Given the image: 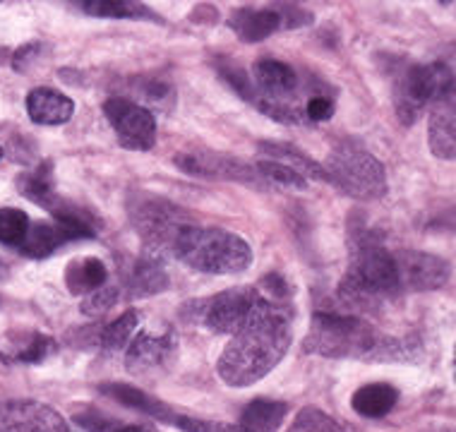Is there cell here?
Listing matches in <instances>:
<instances>
[{
	"label": "cell",
	"instance_id": "obj_1",
	"mask_svg": "<svg viewBox=\"0 0 456 432\" xmlns=\"http://www.w3.org/2000/svg\"><path fill=\"white\" fill-rule=\"evenodd\" d=\"M293 341L291 317L281 303L269 300L260 313L233 334L219 358V378L228 387H248L267 378L283 361Z\"/></svg>",
	"mask_w": 456,
	"mask_h": 432
},
{
	"label": "cell",
	"instance_id": "obj_2",
	"mask_svg": "<svg viewBox=\"0 0 456 432\" xmlns=\"http://www.w3.org/2000/svg\"><path fill=\"white\" fill-rule=\"evenodd\" d=\"M399 291L394 252L387 250L365 228L351 231V259L338 283L341 303L348 307H372Z\"/></svg>",
	"mask_w": 456,
	"mask_h": 432
},
{
	"label": "cell",
	"instance_id": "obj_3",
	"mask_svg": "<svg viewBox=\"0 0 456 432\" xmlns=\"http://www.w3.org/2000/svg\"><path fill=\"white\" fill-rule=\"evenodd\" d=\"M387 338L389 337L379 334L358 314L322 310L313 314L303 348L305 354L322 355V358L382 361Z\"/></svg>",
	"mask_w": 456,
	"mask_h": 432
},
{
	"label": "cell",
	"instance_id": "obj_4",
	"mask_svg": "<svg viewBox=\"0 0 456 432\" xmlns=\"http://www.w3.org/2000/svg\"><path fill=\"white\" fill-rule=\"evenodd\" d=\"M171 255L205 274H240L252 265V248L224 228L185 226L175 238Z\"/></svg>",
	"mask_w": 456,
	"mask_h": 432
},
{
	"label": "cell",
	"instance_id": "obj_5",
	"mask_svg": "<svg viewBox=\"0 0 456 432\" xmlns=\"http://www.w3.org/2000/svg\"><path fill=\"white\" fill-rule=\"evenodd\" d=\"M327 181L355 200H379L387 195L385 166L361 142L341 140L331 147L324 164Z\"/></svg>",
	"mask_w": 456,
	"mask_h": 432
},
{
	"label": "cell",
	"instance_id": "obj_6",
	"mask_svg": "<svg viewBox=\"0 0 456 432\" xmlns=\"http://www.w3.org/2000/svg\"><path fill=\"white\" fill-rule=\"evenodd\" d=\"M454 86L456 79L440 61L425 65H409L406 70L399 72L396 86H394L396 116L403 126H413L428 106H433L442 94H447Z\"/></svg>",
	"mask_w": 456,
	"mask_h": 432
},
{
	"label": "cell",
	"instance_id": "obj_7",
	"mask_svg": "<svg viewBox=\"0 0 456 432\" xmlns=\"http://www.w3.org/2000/svg\"><path fill=\"white\" fill-rule=\"evenodd\" d=\"M267 303L269 300L257 289L245 286L228 289L207 300H197L200 307L188 306V310H195L197 322L205 324L214 334H238Z\"/></svg>",
	"mask_w": 456,
	"mask_h": 432
},
{
	"label": "cell",
	"instance_id": "obj_8",
	"mask_svg": "<svg viewBox=\"0 0 456 432\" xmlns=\"http://www.w3.org/2000/svg\"><path fill=\"white\" fill-rule=\"evenodd\" d=\"M103 113L118 134L120 147L133 151H150L157 144V120L150 109L130 99L113 96L103 103Z\"/></svg>",
	"mask_w": 456,
	"mask_h": 432
},
{
	"label": "cell",
	"instance_id": "obj_9",
	"mask_svg": "<svg viewBox=\"0 0 456 432\" xmlns=\"http://www.w3.org/2000/svg\"><path fill=\"white\" fill-rule=\"evenodd\" d=\"M133 224L154 250L174 248L175 238L188 226L183 209L159 197H144L133 207Z\"/></svg>",
	"mask_w": 456,
	"mask_h": 432
},
{
	"label": "cell",
	"instance_id": "obj_10",
	"mask_svg": "<svg viewBox=\"0 0 456 432\" xmlns=\"http://www.w3.org/2000/svg\"><path fill=\"white\" fill-rule=\"evenodd\" d=\"M175 166L190 175L200 178H219V181H236L250 188H265L269 185L255 171V164H245L240 159L228 157V154H216V151H197V154H178Z\"/></svg>",
	"mask_w": 456,
	"mask_h": 432
},
{
	"label": "cell",
	"instance_id": "obj_11",
	"mask_svg": "<svg viewBox=\"0 0 456 432\" xmlns=\"http://www.w3.org/2000/svg\"><path fill=\"white\" fill-rule=\"evenodd\" d=\"M175 334L171 330H144L127 344L126 365L134 375H151L164 370L175 358Z\"/></svg>",
	"mask_w": 456,
	"mask_h": 432
},
{
	"label": "cell",
	"instance_id": "obj_12",
	"mask_svg": "<svg viewBox=\"0 0 456 432\" xmlns=\"http://www.w3.org/2000/svg\"><path fill=\"white\" fill-rule=\"evenodd\" d=\"M402 291H437L449 281L452 269L442 257L428 252L403 250L394 255Z\"/></svg>",
	"mask_w": 456,
	"mask_h": 432
},
{
	"label": "cell",
	"instance_id": "obj_13",
	"mask_svg": "<svg viewBox=\"0 0 456 432\" xmlns=\"http://www.w3.org/2000/svg\"><path fill=\"white\" fill-rule=\"evenodd\" d=\"M0 432H70L65 418L39 401H3Z\"/></svg>",
	"mask_w": 456,
	"mask_h": 432
},
{
	"label": "cell",
	"instance_id": "obj_14",
	"mask_svg": "<svg viewBox=\"0 0 456 432\" xmlns=\"http://www.w3.org/2000/svg\"><path fill=\"white\" fill-rule=\"evenodd\" d=\"M94 231L82 226H72V224H63V221H32L27 236L20 243L17 250L27 255V257L41 259L53 255L58 248L72 243V240H82V238H94Z\"/></svg>",
	"mask_w": 456,
	"mask_h": 432
},
{
	"label": "cell",
	"instance_id": "obj_15",
	"mask_svg": "<svg viewBox=\"0 0 456 432\" xmlns=\"http://www.w3.org/2000/svg\"><path fill=\"white\" fill-rule=\"evenodd\" d=\"M428 144L437 159L456 161V86L430 106Z\"/></svg>",
	"mask_w": 456,
	"mask_h": 432
},
{
	"label": "cell",
	"instance_id": "obj_16",
	"mask_svg": "<svg viewBox=\"0 0 456 432\" xmlns=\"http://www.w3.org/2000/svg\"><path fill=\"white\" fill-rule=\"evenodd\" d=\"M228 27L240 37L248 44H255V41H262L276 34L279 29H283L281 12H279V5H272V8H238L231 12L228 17Z\"/></svg>",
	"mask_w": 456,
	"mask_h": 432
},
{
	"label": "cell",
	"instance_id": "obj_17",
	"mask_svg": "<svg viewBox=\"0 0 456 432\" xmlns=\"http://www.w3.org/2000/svg\"><path fill=\"white\" fill-rule=\"evenodd\" d=\"M27 113L39 126H63L72 118L75 103L70 96L61 94L51 86H39L27 96Z\"/></svg>",
	"mask_w": 456,
	"mask_h": 432
},
{
	"label": "cell",
	"instance_id": "obj_18",
	"mask_svg": "<svg viewBox=\"0 0 456 432\" xmlns=\"http://www.w3.org/2000/svg\"><path fill=\"white\" fill-rule=\"evenodd\" d=\"M260 154L267 161H276V164L289 166L291 171H296L303 181H327L324 166L307 157L305 151L296 150L291 144H281V142H260Z\"/></svg>",
	"mask_w": 456,
	"mask_h": 432
},
{
	"label": "cell",
	"instance_id": "obj_19",
	"mask_svg": "<svg viewBox=\"0 0 456 432\" xmlns=\"http://www.w3.org/2000/svg\"><path fill=\"white\" fill-rule=\"evenodd\" d=\"M102 394L116 399L118 403L127 406V409H134L144 413V416L154 418V420H164V423H171L174 420V413L166 406L164 401L154 399L151 394H147L144 389H137L133 385H123V382H110V385L102 387Z\"/></svg>",
	"mask_w": 456,
	"mask_h": 432
},
{
	"label": "cell",
	"instance_id": "obj_20",
	"mask_svg": "<svg viewBox=\"0 0 456 432\" xmlns=\"http://www.w3.org/2000/svg\"><path fill=\"white\" fill-rule=\"evenodd\" d=\"M109 279V269L99 257H79L68 265L65 272V283H68V291L75 296H89L96 289L106 286Z\"/></svg>",
	"mask_w": 456,
	"mask_h": 432
},
{
	"label": "cell",
	"instance_id": "obj_21",
	"mask_svg": "<svg viewBox=\"0 0 456 432\" xmlns=\"http://www.w3.org/2000/svg\"><path fill=\"white\" fill-rule=\"evenodd\" d=\"M289 406L283 401L255 399L240 413V428L245 432H276L281 428Z\"/></svg>",
	"mask_w": 456,
	"mask_h": 432
},
{
	"label": "cell",
	"instance_id": "obj_22",
	"mask_svg": "<svg viewBox=\"0 0 456 432\" xmlns=\"http://www.w3.org/2000/svg\"><path fill=\"white\" fill-rule=\"evenodd\" d=\"M399 401V392L392 385L385 382H375V385L361 387L351 399V406L358 416L365 418H382L396 406Z\"/></svg>",
	"mask_w": 456,
	"mask_h": 432
},
{
	"label": "cell",
	"instance_id": "obj_23",
	"mask_svg": "<svg viewBox=\"0 0 456 432\" xmlns=\"http://www.w3.org/2000/svg\"><path fill=\"white\" fill-rule=\"evenodd\" d=\"M168 289V276L157 262L151 257L137 259L127 274V293L133 298H144V296H154Z\"/></svg>",
	"mask_w": 456,
	"mask_h": 432
},
{
	"label": "cell",
	"instance_id": "obj_24",
	"mask_svg": "<svg viewBox=\"0 0 456 432\" xmlns=\"http://www.w3.org/2000/svg\"><path fill=\"white\" fill-rule=\"evenodd\" d=\"M137 324H140V317L134 310H127L118 317V320H113V322L102 331V337H99V346H102L103 351H110V354H116V351H123L127 348V344L133 341L134 331H137Z\"/></svg>",
	"mask_w": 456,
	"mask_h": 432
},
{
	"label": "cell",
	"instance_id": "obj_25",
	"mask_svg": "<svg viewBox=\"0 0 456 432\" xmlns=\"http://www.w3.org/2000/svg\"><path fill=\"white\" fill-rule=\"evenodd\" d=\"M79 8L94 17H118V20L151 17V10L147 5H140L133 0H94V3H82Z\"/></svg>",
	"mask_w": 456,
	"mask_h": 432
},
{
	"label": "cell",
	"instance_id": "obj_26",
	"mask_svg": "<svg viewBox=\"0 0 456 432\" xmlns=\"http://www.w3.org/2000/svg\"><path fill=\"white\" fill-rule=\"evenodd\" d=\"M29 216L15 207H0V243L20 248L29 231Z\"/></svg>",
	"mask_w": 456,
	"mask_h": 432
},
{
	"label": "cell",
	"instance_id": "obj_27",
	"mask_svg": "<svg viewBox=\"0 0 456 432\" xmlns=\"http://www.w3.org/2000/svg\"><path fill=\"white\" fill-rule=\"evenodd\" d=\"M255 171L260 173V178L267 183L269 188H296L303 190L307 185L303 178H300L298 173L291 171L289 166L276 164V161H267V159H262L255 164Z\"/></svg>",
	"mask_w": 456,
	"mask_h": 432
},
{
	"label": "cell",
	"instance_id": "obj_28",
	"mask_svg": "<svg viewBox=\"0 0 456 432\" xmlns=\"http://www.w3.org/2000/svg\"><path fill=\"white\" fill-rule=\"evenodd\" d=\"M55 351L53 338L44 337V334H32L27 337L22 344H17L15 354L10 355V361L17 363H41L46 361L48 355Z\"/></svg>",
	"mask_w": 456,
	"mask_h": 432
},
{
	"label": "cell",
	"instance_id": "obj_29",
	"mask_svg": "<svg viewBox=\"0 0 456 432\" xmlns=\"http://www.w3.org/2000/svg\"><path fill=\"white\" fill-rule=\"evenodd\" d=\"M286 432H344V428L324 411L307 406L296 416V423Z\"/></svg>",
	"mask_w": 456,
	"mask_h": 432
},
{
	"label": "cell",
	"instance_id": "obj_30",
	"mask_svg": "<svg viewBox=\"0 0 456 432\" xmlns=\"http://www.w3.org/2000/svg\"><path fill=\"white\" fill-rule=\"evenodd\" d=\"M120 300V289L118 286H102L82 300V313L85 314H102L106 310L116 306Z\"/></svg>",
	"mask_w": 456,
	"mask_h": 432
},
{
	"label": "cell",
	"instance_id": "obj_31",
	"mask_svg": "<svg viewBox=\"0 0 456 432\" xmlns=\"http://www.w3.org/2000/svg\"><path fill=\"white\" fill-rule=\"evenodd\" d=\"M171 425L181 428L185 432H245L240 425L219 423V420H202V418L190 416H174Z\"/></svg>",
	"mask_w": 456,
	"mask_h": 432
},
{
	"label": "cell",
	"instance_id": "obj_32",
	"mask_svg": "<svg viewBox=\"0 0 456 432\" xmlns=\"http://www.w3.org/2000/svg\"><path fill=\"white\" fill-rule=\"evenodd\" d=\"M305 120H330L334 116V99L330 94H322V92H313V94L305 99Z\"/></svg>",
	"mask_w": 456,
	"mask_h": 432
},
{
	"label": "cell",
	"instance_id": "obj_33",
	"mask_svg": "<svg viewBox=\"0 0 456 432\" xmlns=\"http://www.w3.org/2000/svg\"><path fill=\"white\" fill-rule=\"evenodd\" d=\"M41 48H44L41 44H27V46L20 48V51L12 55V68H15V70H27V65L34 63V61L39 58Z\"/></svg>",
	"mask_w": 456,
	"mask_h": 432
},
{
	"label": "cell",
	"instance_id": "obj_34",
	"mask_svg": "<svg viewBox=\"0 0 456 432\" xmlns=\"http://www.w3.org/2000/svg\"><path fill=\"white\" fill-rule=\"evenodd\" d=\"M103 432H157L154 430V425H147V423H134V425H127V423H120V420H110Z\"/></svg>",
	"mask_w": 456,
	"mask_h": 432
},
{
	"label": "cell",
	"instance_id": "obj_35",
	"mask_svg": "<svg viewBox=\"0 0 456 432\" xmlns=\"http://www.w3.org/2000/svg\"><path fill=\"white\" fill-rule=\"evenodd\" d=\"M444 68H447L449 72H452V77L456 79V44L454 46H449L447 51H444V55L442 58H437Z\"/></svg>",
	"mask_w": 456,
	"mask_h": 432
},
{
	"label": "cell",
	"instance_id": "obj_36",
	"mask_svg": "<svg viewBox=\"0 0 456 432\" xmlns=\"http://www.w3.org/2000/svg\"><path fill=\"white\" fill-rule=\"evenodd\" d=\"M5 276H8V265H5V262L0 259V281H3Z\"/></svg>",
	"mask_w": 456,
	"mask_h": 432
}]
</instances>
